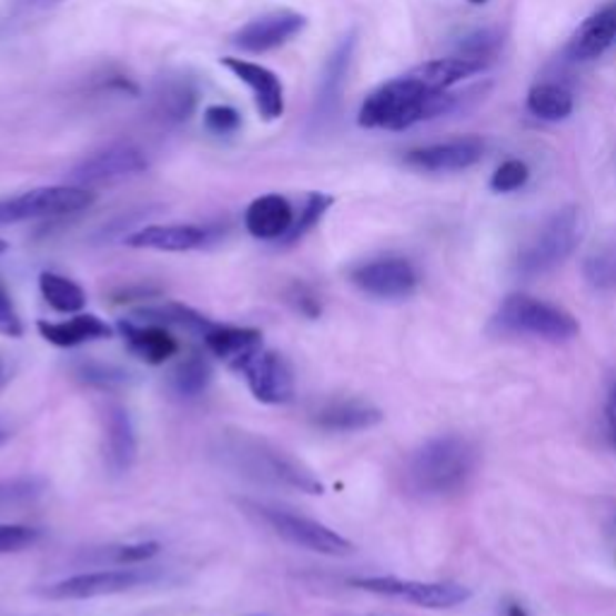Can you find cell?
Instances as JSON below:
<instances>
[{"mask_svg":"<svg viewBox=\"0 0 616 616\" xmlns=\"http://www.w3.org/2000/svg\"><path fill=\"white\" fill-rule=\"evenodd\" d=\"M457 99L451 92H434L412 73L400 75L371 92L360 109L362 128L381 131H405L422 121L446 117Z\"/></svg>","mask_w":616,"mask_h":616,"instance_id":"1","label":"cell"},{"mask_svg":"<svg viewBox=\"0 0 616 616\" xmlns=\"http://www.w3.org/2000/svg\"><path fill=\"white\" fill-rule=\"evenodd\" d=\"M475 467L477 448L467 438L436 436L410 457L407 484L422 496H448L463 489Z\"/></svg>","mask_w":616,"mask_h":616,"instance_id":"2","label":"cell"},{"mask_svg":"<svg viewBox=\"0 0 616 616\" xmlns=\"http://www.w3.org/2000/svg\"><path fill=\"white\" fill-rule=\"evenodd\" d=\"M222 455L229 465L241 469V475L255 482L286 486L304 494H323L321 479L306 465L257 436L243 432L229 434L222 443Z\"/></svg>","mask_w":616,"mask_h":616,"instance_id":"3","label":"cell"},{"mask_svg":"<svg viewBox=\"0 0 616 616\" xmlns=\"http://www.w3.org/2000/svg\"><path fill=\"white\" fill-rule=\"evenodd\" d=\"M585 229L587 222L578 205H566L552 212L521 249L515 267L523 277H537L544 272H552L576 253L585 239Z\"/></svg>","mask_w":616,"mask_h":616,"instance_id":"4","label":"cell"},{"mask_svg":"<svg viewBox=\"0 0 616 616\" xmlns=\"http://www.w3.org/2000/svg\"><path fill=\"white\" fill-rule=\"evenodd\" d=\"M492 327L501 335H527L547 342H568L580 333L570 311L529 294H511L501 301Z\"/></svg>","mask_w":616,"mask_h":616,"instance_id":"5","label":"cell"},{"mask_svg":"<svg viewBox=\"0 0 616 616\" xmlns=\"http://www.w3.org/2000/svg\"><path fill=\"white\" fill-rule=\"evenodd\" d=\"M243 506L251 508L272 533L280 535L284 542L294 544V547L325 556H347L354 552V544L350 539L319 521L306 518V515H299L280 506L255 504V501H243Z\"/></svg>","mask_w":616,"mask_h":616,"instance_id":"6","label":"cell"},{"mask_svg":"<svg viewBox=\"0 0 616 616\" xmlns=\"http://www.w3.org/2000/svg\"><path fill=\"white\" fill-rule=\"evenodd\" d=\"M94 203V193L82 185H44L0 200V226L20 224L27 220L63 218L88 210Z\"/></svg>","mask_w":616,"mask_h":616,"instance_id":"7","label":"cell"},{"mask_svg":"<svg viewBox=\"0 0 616 616\" xmlns=\"http://www.w3.org/2000/svg\"><path fill=\"white\" fill-rule=\"evenodd\" d=\"M352 587L364 593H374L381 597L405 599L410 605H417L422 609H451L463 605L472 597V590L461 583H424V580H403L393 576L378 578H354L350 580Z\"/></svg>","mask_w":616,"mask_h":616,"instance_id":"8","label":"cell"},{"mask_svg":"<svg viewBox=\"0 0 616 616\" xmlns=\"http://www.w3.org/2000/svg\"><path fill=\"white\" fill-rule=\"evenodd\" d=\"M156 573L154 568H102V570H90V573H78L65 580L53 583L41 590V595L49 599H92V597H104V595H119L135 590L140 585L154 583Z\"/></svg>","mask_w":616,"mask_h":616,"instance_id":"9","label":"cell"},{"mask_svg":"<svg viewBox=\"0 0 616 616\" xmlns=\"http://www.w3.org/2000/svg\"><path fill=\"white\" fill-rule=\"evenodd\" d=\"M249 383V391L257 403L284 405L294 397V374L290 362L282 354L257 347L251 354L241 356L232 366Z\"/></svg>","mask_w":616,"mask_h":616,"instance_id":"10","label":"cell"},{"mask_svg":"<svg viewBox=\"0 0 616 616\" xmlns=\"http://www.w3.org/2000/svg\"><path fill=\"white\" fill-rule=\"evenodd\" d=\"M148 169V156L135 145H111L107 150H99L70 171V181L82 189H92V185L117 183L123 179H131L142 174Z\"/></svg>","mask_w":616,"mask_h":616,"instance_id":"11","label":"cell"},{"mask_svg":"<svg viewBox=\"0 0 616 616\" xmlns=\"http://www.w3.org/2000/svg\"><path fill=\"white\" fill-rule=\"evenodd\" d=\"M352 284L374 299H407L417 292L420 275L407 257H378L352 270Z\"/></svg>","mask_w":616,"mask_h":616,"instance_id":"12","label":"cell"},{"mask_svg":"<svg viewBox=\"0 0 616 616\" xmlns=\"http://www.w3.org/2000/svg\"><path fill=\"white\" fill-rule=\"evenodd\" d=\"M309 20L294 10H275L255 18L234 32L232 44L246 53H265L290 44L294 37L306 30Z\"/></svg>","mask_w":616,"mask_h":616,"instance_id":"13","label":"cell"},{"mask_svg":"<svg viewBox=\"0 0 616 616\" xmlns=\"http://www.w3.org/2000/svg\"><path fill=\"white\" fill-rule=\"evenodd\" d=\"M484 150L486 145L482 138H457L410 150L405 154V164L426 171V174H448V171H463L482 162Z\"/></svg>","mask_w":616,"mask_h":616,"instance_id":"14","label":"cell"},{"mask_svg":"<svg viewBox=\"0 0 616 616\" xmlns=\"http://www.w3.org/2000/svg\"><path fill=\"white\" fill-rule=\"evenodd\" d=\"M222 63L251 90L255 109L265 121H277L282 117L284 88H282V80L272 73L270 68L253 61H243V59H224Z\"/></svg>","mask_w":616,"mask_h":616,"instance_id":"15","label":"cell"},{"mask_svg":"<svg viewBox=\"0 0 616 616\" xmlns=\"http://www.w3.org/2000/svg\"><path fill=\"white\" fill-rule=\"evenodd\" d=\"M612 47H616V6L599 8L590 18H585L573 37L568 39L566 55L570 61L587 63L605 55Z\"/></svg>","mask_w":616,"mask_h":616,"instance_id":"16","label":"cell"},{"mask_svg":"<svg viewBox=\"0 0 616 616\" xmlns=\"http://www.w3.org/2000/svg\"><path fill=\"white\" fill-rule=\"evenodd\" d=\"M119 333L125 340L128 350H131L138 360L145 364L160 366L169 362L171 356L179 352L176 337L169 333V327L156 323H140L133 319L119 321Z\"/></svg>","mask_w":616,"mask_h":616,"instance_id":"17","label":"cell"},{"mask_svg":"<svg viewBox=\"0 0 616 616\" xmlns=\"http://www.w3.org/2000/svg\"><path fill=\"white\" fill-rule=\"evenodd\" d=\"M104 451L113 475H125L138 457V438L131 414L121 405H109L104 412Z\"/></svg>","mask_w":616,"mask_h":616,"instance_id":"18","label":"cell"},{"mask_svg":"<svg viewBox=\"0 0 616 616\" xmlns=\"http://www.w3.org/2000/svg\"><path fill=\"white\" fill-rule=\"evenodd\" d=\"M243 222H246V229L253 239L282 241L294 224V210L290 200L270 193L253 200L246 214H243Z\"/></svg>","mask_w":616,"mask_h":616,"instance_id":"19","label":"cell"},{"mask_svg":"<svg viewBox=\"0 0 616 616\" xmlns=\"http://www.w3.org/2000/svg\"><path fill=\"white\" fill-rule=\"evenodd\" d=\"M208 232L193 224H152L131 234L125 243L131 249H150L166 253H183L205 246Z\"/></svg>","mask_w":616,"mask_h":616,"instance_id":"20","label":"cell"},{"mask_svg":"<svg viewBox=\"0 0 616 616\" xmlns=\"http://www.w3.org/2000/svg\"><path fill=\"white\" fill-rule=\"evenodd\" d=\"M316 426L333 434H354L366 432L383 422V412L364 400H340V403L325 405L316 412Z\"/></svg>","mask_w":616,"mask_h":616,"instance_id":"21","label":"cell"},{"mask_svg":"<svg viewBox=\"0 0 616 616\" xmlns=\"http://www.w3.org/2000/svg\"><path fill=\"white\" fill-rule=\"evenodd\" d=\"M354 44H356L354 34L345 37L335 47V51L331 53V59H327V63H325L321 88H319V94H316V117H313L316 121L331 117L335 107L340 104V97H342V90H345L347 73H350V65H352Z\"/></svg>","mask_w":616,"mask_h":616,"instance_id":"22","label":"cell"},{"mask_svg":"<svg viewBox=\"0 0 616 616\" xmlns=\"http://www.w3.org/2000/svg\"><path fill=\"white\" fill-rule=\"evenodd\" d=\"M37 327L41 337L55 347H78V345H84V342L113 337V327L99 316H94V313H80V316L61 323L39 321Z\"/></svg>","mask_w":616,"mask_h":616,"instance_id":"23","label":"cell"},{"mask_svg":"<svg viewBox=\"0 0 616 616\" xmlns=\"http://www.w3.org/2000/svg\"><path fill=\"white\" fill-rule=\"evenodd\" d=\"M203 342L212 356H218V360H222L229 368H232L241 356L263 347V335L261 331H255V327L214 323V327L203 337Z\"/></svg>","mask_w":616,"mask_h":616,"instance_id":"24","label":"cell"},{"mask_svg":"<svg viewBox=\"0 0 616 616\" xmlns=\"http://www.w3.org/2000/svg\"><path fill=\"white\" fill-rule=\"evenodd\" d=\"M131 319L140 321V323L179 327V331H185L198 337H205L214 327V321L205 319L203 313H198L191 306L176 304V301H164V304H156V306H142L131 313Z\"/></svg>","mask_w":616,"mask_h":616,"instance_id":"25","label":"cell"},{"mask_svg":"<svg viewBox=\"0 0 616 616\" xmlns=\"http://www.w3.org/2000/svg\"><path fill=\"white\" fill-rule=\"evenodd\" d=\"M527 111L542 121H564L573 113V94L556 82H539L527 92Z\"/></svg>","mask_w":616,"mask_h":616,"instance_id":"26","label":"cell"},{"mask_svg":"<svg viewBox=\"0 0 616 616\" xmlns=\"http://www.w3.org/2000/svg\"><path fill=\"white\" fill-rule=\"evenodd\" d=\"M212 381V366L205 360L203 354H191L185 356V360L171 371L169 376V385H171V393L181 400H193L200 397Z\"/></svg>","mask_w":616,"mask_h":616,"instance_id":"27","label":"cell"},{"mask_svg":"<svg viewBox=\"0 0 616 616\" xmlns=\"http://www.w3.org/2000/svg\"><path fill=\"white\" fill-rule=\"evenodd\" d=\"M39 290L41 296L47 299V304L59 313H78L88 304L82 286L63 275H55V272H41Z\"/></svg>","mask_w":616,"mask_h":616,"instance_id":"28","label":"cell"},{"mask_svg":"<svg viewBox=\"0 0 616 616\" xmlns=\"http://www.w3.org/2000/svg\"><path fill=\"white\" fill-rule=\"evenodd\" d=\"M75 376L92 385L99 391H119L128 388V385L135 383V374H131L128 368H121L117 364H104V362H92V360H80L75 364Z\"/></svg>","mask_w":616,"mask_h":616,"instance_id":"29","label":"cell"},{"mask_svg":"<svg viewBox=\"0 0 616 616\" xmlns=\"http://www.w3.org/2000/svg\"><path fill=\"white\" fill-rule=\"evenodd\" d=\"M44 492H47V482L39 477L0 479V513L34 504L37 498L44 496Z\"/></svg>","mask_w":616,"mask_h":616,"instance_id":"30","label":"cell"},{"mask_svg":"<svg viewBox=\"0 0 616 616\" xmlns=\"http://www.w3.org/2000/svg\"><path fill=\"white\" fill-rule=\"evenodd\" d=\"M333 195H325V193H311L309 200H306V205L304 210L299 212V218H294V224L290 232H286V236L282 239L284 246H292V243H296L299 239H304L313 226H316L321 220H323V214L333 208Z\"/></svg>","mask_w":616,"mask_h":616,"instance_id":"31","label":"cell"},{"mask_svg":"<svg viewBox=\"0 0 616 616\" xmlns=\"http://www.w3.org/2000/svg\"><path fill=\"white\" fill-rule=\"evenodd\" d=\"M160 542H140V544H117V547L97 549V562H109L113 566H138L150 562L152 556L160 554Z\"/></svg>","mask_w":616,"mask_h":616,"instance_id":"32","label":"cell"},{"mask_svg":"<svg viewBox=\"0 0 616 616\" xmlns=\"http://www.w3.org/2000/svg\"><path fill=\"white\" fill-rule=\"evenodd\" d=\"M585 280L597 290H609L616 284V246L590 255L583 265Z\"/></svg>","mask_w":616,"mask_h":616,"instance_id":"33","label":"cell"},{"mask_svg":"<svg viewBox=\"0 0 616 616\" xmlns=\"http://www.w3.org/2000/svg\"><path fill=\"white\" fill-rule=\"evenodd\" d=\"M527 181H529V166L523 160H508L494 171L489 185L494 193H513V191H521Z\"/></svg>","mask_w":616,"mask_h":616,"instance_id":"34","label":"cell"},{"mask_svg":"<svg viewBox=\"0 0 616 616\" xmlns=\"http://www.w3.org/2000/svg\"><path fill=\"white\" fill-rule=\"evenodd\" d=\"M41 537L37 527L27 525H6L0 523V554H16L27 547H32Z\"/></svg>","mask_w":616,"mask_h":616,"instance_id":"35","label":"cell"},{"mask_svg":"<svg viewBox=\"0 0 616 616\" xmlns=\"http://www.w3.org/2000/svg\"><path fill=\"white\" fill-rule=\"evenodd\" d=\"M22 333H24V325L16 309V301H12L6 282L0 280V335L22 337Z\"/></svg>","mask_w":616,"mask_h":616,"instance_id":"36","label":"cell"},{"mask_svg":"<svg viewBox=\"0 0 616 616\" xmlns=\"http://www.w3.org/2000/svg\"><path fill=\"white\" fill-rule=\"evenodd\" d=\"M241 117L232 107H210L205 111V128L214 135H232L239 131Z\"/></svg>","mask_w":616,"mask_h":616,"instance_id":"37","label":"cell"},{"mask_svg":"<svg viewBox=\"0 0 616 616\" xmlns=\"http://www.w3.org/2000/svg\"><path fill=\"white\" fill-rule=\"evenodd\" d=\"M290 301L294 304V309L301 313V316H306V319H319L321 316V301L311 290H306V286L296 284L292 294H290Z\"/></svg>","mask_w":616,"mask_h":616,"instance_id":"38","label":"cell"},{"mask_svg":"<svg viewBox=\"0 0 616 616\" xmlns=\"http://www.w3.org/2000/svg\"><path fill=\"white\" fill-rule=\"evenodd\" d=\"M607 422H609V432H616V383L607 400Z\"/></svg>","mask_w":616,"mask_h":616,"instance_id":"39","label":"cell"},{"mask_svg":"<svg viewBox=\"0 0 616 616\" xmlns=\"http://www.w3.org/2000/svg\"><path fill=\"white\" fill-rule=\"evenodd\" d=\"M18 3L27 6V8H37V10H44V8H53V6H61L63 0H18Z\"/></svg>","mask_w":616,"mask_h":616,"instance_id":"40","label":"cell"},{"mask_svg":"<svg viewBox=\"0 0 616 616\" xmlns=\"http://www.w3.org/2000/svg\"><path fill=\"white\" fill-rule=\"evenodd\" d=\"M508 616H527V614H525V609L521 605H511L508 607Z\"/></svg>","mask_w":616,"mask_h":616,"instance_id":"41","label":"cell"},{"mask_svg":"<svg viewBox=\"0 0 616 616\" xmlns=\"http://www.w3.org/2000/svg\"><path fill=\"white\" fill-rule=\"evenodd\" d=\"M3 378H6V362L0 360V381H3Z\"/></svg>","mask_w":616,"mask_h":616,"instance_id":"42","label":"cell"},{"mask_svg":"<svg viewBox=\"0 0 616 616\" xmlns=\"http://www.w3.org/2000/svg\"><path fill=\"white\" fill-rule=\"evenodd\" d=\"M6 251H8V241H3V239H0V255H3Z\"/></svg>","mask_w":616,"mask_h":616,"instance_id":"43","label":"cell"},{"mask_svg":"<svg viewBox=\"0 0 616 616\" xmlns=\"http://www.w3.org/2000/svg\"><path fill=\"white\" fill-rule=\"evenodd\" d=\"M469 3H475V6H482V3H486V0H469Z\"/></svg>","mask_w":616,"mask_h":616,"instance_id":"44","label":"cell"},{"mask_svg":"<svg viewBox=\"0 0 616 616\" xmlns=\"http://www.w3.org/2000/svg\"><path fill=\"white\" fill-rule=\"evenodd\" d=\"M612 434V443H614V448H616V432H609Z\"/></svg>","mask_w":616,"mask_h":616,"instance_id":"45","label":"cell"},{"mask_svg":"<svg viewBox=\"0 0 616 616\" xmlns=\"http://www.w3.org/2000/svg\"><path fill=\"white\" fill-rule=\"evenodd\" d=\"M614 6H616V0H614Z\"/></svg>","mask_w":616,"mask_h":616,"instance_id":"46","label":"cell"}]
</instances>
